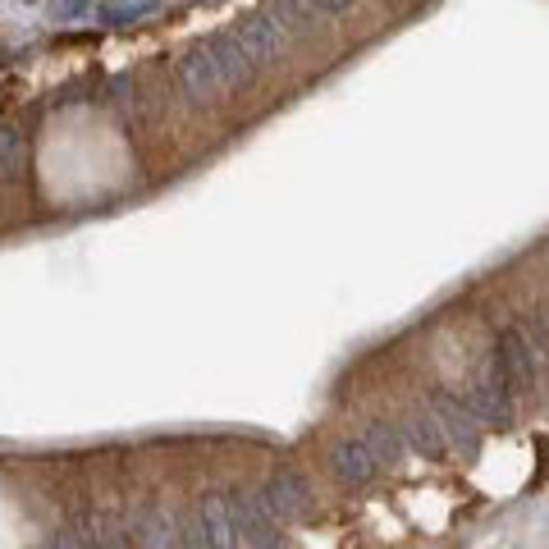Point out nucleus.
Returning a JSON list of instances; mask_svg holds the SVG:
<instances>
[{
    "instance_id": "nucleus-2",
    "label": "nucleus",
    "mask_w": 549,
    "mask_h": 549,
    "mask_svg": "<svg viewBox=\"0 0 549 549\" xmlns=\"http://www.w3.org/2000/svg\"><path fill=\"white\" fill-rule=\"evenodd\" d=\"M261 499H266L270 517L275 522H302V517L316 508V495H312V481L302 472H293V467H275L266 481V490H261Z\"/></svg>"
},
{
    "instance_id": "nucleus-8",
    "label": "nucleus",
    "mask_w": 549,
    "mask_h": 549,
    "mask_svg": "<svg viewBox=\"0 0 549 549\" xmlns=\"http://www.w3.org/2000/svg\"><path fill=\"white\" fill-rule=\"evenodd\" d=\"M234 37H238V46L248 51V60H252L257 69H261V65H275V60L289 51V37H284V28L270 19V14H252V19L243 23Z\"/></svg>"
},
{
    "instance_id": "nucleus-4",
    "label": "nucleus",
    "mask_w": 549,
    "mask_h": 549,
    "mask_svg": "<svg viewBox=\"0 0 549 549\" xmlns=\"http://www.w3.org/2000/svg\"><path fill=\"white\" fill-rule=\"evenodd\" d=\"M229 508H234L238 536H243V545L248 549H275L280 545V522L270 517L261 490H238V495L229 499Z\"/></svg>"
},
{
    "instance_id": "nucleus-12",
    "label": "nucleus",
    "mask_w": 549,
    "mask_h": 549,
    "mask_svg": "<svg viewBox=\"0 0 549 549\" xmlns=\"http://www.w3.org/2000/svg\"><path fill=\"white\" fill-rule=\"evenodd\" d=\"M362 444L371 449V458L385 467L403 458V440H399V426H394V421H371V431H366Z\"/></svg>"
},
{
    "instance_id": "nucleus-7",
    "label": "nucleus",
    "mask_w": 549,
    "mask_h": 549,
    "mask_svg": "<svg viewBox=\"0 0 549 549\" xmlns=\"http://www.w3.org/2000/svg\"><path fill=\"white\" fill-rule=\"evenodd\" d=\"M179 87L188 92V101H197V106H216V101L225 97V83H220L206 46H193L188 55H179Z\"/></svg>"
},
{
    "instance_id": "nucleus-1",
    "label": "nucleus",
    "mask_w": 549,
    "mask_h": 549,
    "mask_svg": "<svg viewBox=\"0 0 549 549\" xmlns=\"http://www.w3.org/2000/svg\"><path fill=\"white\" fill-rule=\"evenodd\" d=\"M463 399H467V408L476 412L481 426L485 421H495V426H508V421H513V389H508V380H504L495 357H485L481 362V371L472 376V389H467Z\"/></svg>"
},
{
    "instance_id": "nucleus-9",
    "label": "nucleus",
    "mask_w": 549,
    "mask_h": 549,
    "mask_svg": "<svg viewBox=\"0 0 549 549\" xmlns=\"http://www.w3.org/2000/svg\"><path fill=\"white\" fill-rule=\"evenodd\" d=\"M197 522H202L206 549H248L243 536H238L234 508H229V495H206L202 508H197Z\"/></svg>"
},
{
    "instance_id": "nucleus-18",
    "label": "nucleus",
    "mask_w": 549,
    "mask_h": 549,
    "mask_svg": "<svg viewBox=\"0 0 549 549\" xmlns=\"http://www.w3.org/2000/svg\"><path fill=\"white\" fill-rule=\"evenodd\" d=\"M316 10H325V14H348L353 10V0H312Z\"/></svg>"
},
{
    "instance_id": "nucleus-6",
    "label": "nucleus",
    "mask_w": 549,
    "mask_h": 549,
    "mask_svg": "<svg viewBox=\"0 0 549 549\" xmlns=\"http://www.w3.org/2000/svg\"><path fill=\"white\" fill-rule=\"evenodd\" d=\"M206 55H211V65H216L220 83H225V92H243V87L257 83V65L248 60V51L238 46L234 33H220L206 42Z\"/></svg>"
},
{
    "instance_id": "nucleus-16",
    "label": "nucleus",
    "mask_w": 549,
    "mask_h": 549,
    "mask_svg": "<svg viewBox=\"0 0 549 549\" xmlns=\"http://www.w3.org/2000/svg\"><path fill=\"white\" fill-rule=\"evenodd\" d=\"M151 10H156L151 0H133V5H101V19L129 23V19H142V14H151Z\"/></svg>"
},
{
    "instance_id": "nucleus-3",
    "label": "nucleus",
    "mask_w": 549,
    "mask_h": 549,
    "mask_svg": "<svg viewBox=\"0 0 549 549\" xmlns=\"http://www.w3.org/2000/svg\"><path fill=\"white\" fill-rule=\"evenodd\" d=\"M431 417H435V426H440V435H444L449 449L467 453V458L481 453V421H476V412L467 408L463 394H435Z\"/></svg>"
},
{
    "instance_id": "nucleus-5",
    "label": "nucleus",
    "mask_w": 549,
    "mask_h": 549,
    "mask_svg": "<svg viewBox=\"0 0 549 549\" xmlns=\"http://www.w3.org/2000/svg\"><path fill=\"white\" fill-rule=\"evenodd\" d=\"M495 362H499V371H504V380H508V389L513 394H527V389H536V362H540V353H536V344H531L522 330H504L499 334V348H495Z\"/></svg>"
},
{
    "instance_id": "nucleus-10",
    "label": "nucleus",
    "mask_w": 549,
    "mask_h": 549,
    "mask_svg": "<svg viewBox=\"0 0 549 549\" xmlns=\"http://www.w3.org/2000/svg\"><path fill=\"white\" fill-rule=\"evenodd\" d=\"M399 440H403V449L421 453V458H431V463H444V458H449V444H444V435H440V426H435L431 408L403 417Z\"/></svg>"
},
{
    "instance_id": "nucleus-14",
    "label": "nucleus",
    "mask_w": 549,
    "mask_h": 549,
    "mask_svg": "<svg viewBox=\"0 0 549 549\" xmlns=\"http://www.w3.org/2000/svg\"><path fill=\"white\" fill-rule=\"evenodd\" d=\"M23 174V138L0 124V183H14Z\"/></svg>"
},
{
    "instance_id": "nucleus-15",
    "label": "nucleus",
    "mask_w": 549,
    "mask_h": 549,
    "mask_svg": "<svg viewBox=\"0 0 549 549\" xmlns=\"http://www.w3.org/2000/svg\"><path fill=\"white\" fill-rule=\"evenodd\" d=\"M115 110L124 119H138V92H133V78H115V92H110Z\"/></svg>"
},
{
    "instance_id": "nucleus-17",
    "label": "nucleus",
    "mask_w": 549,
    "mask_h": 549,
    "mask_svg": "<svg viewBox=\"0 0 549 549\" xmlns=\"http://www.w3.org/2000/svg\"><path fill=\"white\" fill-rule=\"evenodd\" d=\"M87 5H92V0H46V10H51L55 23H74V19H83Z\"/></svg>"
},
{
    "instance_id": "nucleus-13",
    "label": "nucleus",
    "mask_w": 549,
    "mask_h": 549,
    "mask_svg": "<svg viewBox=\"0 0 549 549\" xmlns=\"http://www.w3.org/2000/svg\"><path fill=\"white\" fill-rule=\"evenodd\" d=\"M266 14H270L275 23H280L289 42H293V37H302L307 28H312V10H307V5H298V0H275V5H270Z\"/></svg>"
},
{
    "instance_id": "nucleus-11",
    "label": "nucleus",
    "mask_w": 549,
    "mask_h": 549,
    "mask_svg": "<svg viewBox=\"0 0 549 549\" xmlns=\"http://www.w3.org/2000/svg\"><path fill=\"white\" fill-rule=\"evenodd\" d=\"M330 467H334V476H339L344 485H371V481H376V472H380V463L371 458V449H366L362 440L334 444V449H330Z\"/></svg>"
}]
</instances>
